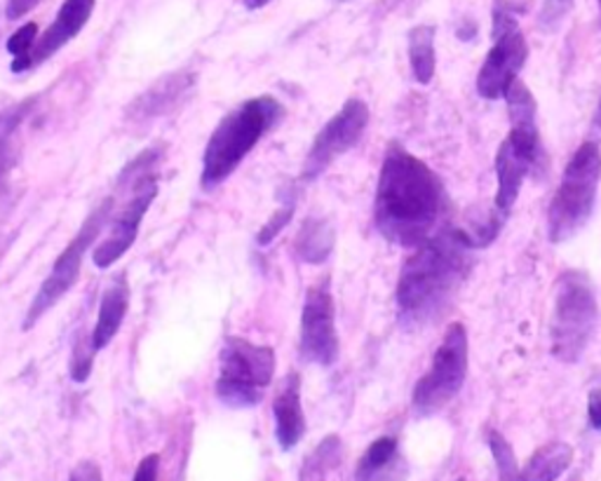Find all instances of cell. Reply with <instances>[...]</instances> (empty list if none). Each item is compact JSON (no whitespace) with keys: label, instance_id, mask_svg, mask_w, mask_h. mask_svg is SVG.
Listing matches in <instances>:
<instances>
[{"label":"cell","instance_id":"10","mask_svg":"<svg viewBox=\"0 0 601 481\" xmlns=\"http://www.w3.org/2000/svg\"><path fill=\"white\" fill-rule=\"evenodd\" d=\"M369 125V107L363 99H348L341 107V111L329 120V123L318 132L315 137L308 158L304 164V178L312 182L318 178L327 168L353 150Z\"/></svg>","mask_w":601,"mask_h":481},{"label":"cell","instance_id":"16","mask_svg":"<svg viewBox=\"0 0 601 481\" xmlns=\"http://www.w3.org/2000/svg\"><path fill=\"white\" fill-rule=\"evenodd\" d=\"M130 310V284L125 275H118L107 292L101 294L97 324L93 329V343L97 350H103L118 336Z\"/></svg>","mask_w":601,"mask_h":481},{"label":"cell","instance_id":"26","mask_svg":"<svg viewBox=\"0 0 601 481\" xmlns=\"http://www.w3.org/2000/svg\"><path fill=\"white\" fill-rule=\"evenodd\" d=\"M341 456V442L339 437H327L318 451H315L312 458L306 462V470H304V479L310 477L312 479H318L320 474H324L329 468H332V465L339 460Z\"/></svg>","mask_w":601,"mask_h":481},{"label":"cell","instance_id":"3","mask_svg":"<svg viewBox=\"0 0 601 481\" xmlns=\"http://www.w3.org/2000/svg\"><path fill=\"white\" fill-rule=\"evenodd\" d=\"M284 107L275 97H254L225 115L209 137L203 156L200 184L205 190L221 186L270 130L280 125Z\"/></svg>","mask_w":601,"mask_h":481},{"label":"cell","instance_id":"13","mask_svg":"<svg viewBox=\"0 0 601 481\" xmlns=\"http://www.w3.org/2000/svg\"><path fill=\"white\" fill-rule=\"evenodd\" d=\"M540 158H543V146L507 134V139L501 144L499 153H495V178H499V188H495L493 205L501 214L507 217L513 212L526 176H529V172L536 168Z\"/></svg>","mask_w":601,"mask_h":481},{"label":"cell","instance_id":"4","mask_svg":"<svg viewBox=\"0 0 601 481\" xmlns=\"http://www.w3.org/2000/svg\"><path fill=\"white\" fill-rule=\"evenodd\" d=\"M601 182V150L594 141L578 146L568 160L557 193L548 209V237L550 243L562 245L578 235L588 225Z\"/></svg>","mask_w":601,"mask_h":481},{"label":"cell","instance_id":"5","mask_svg":"<svg viewBox=\"0 0 601 481\" xmlns=\"http://www.w3.org/2000/svg\"><path fill=\"white\" fill-rule=\"evenodd\" d=\"M599 324V304L592 282L580 270H566L557 282L550 322L552 355L564 365H576L588 350Z\"/></svg>","mask_w":601,"mask_h":481},{"label":"cell","instance_id":"11","mask_svg":"<svg viewBox=\"0 0 601 481\" xmlns=\"http://www.w3.org/2000/svg\"><path fill=\"white\" fill-rule=\"evenodd\" d=\"M300 357L318 367H332L339 359L336 306L327 280L306 292L300 312Z\"/></svg>","mask_w":601,"mask_h":481},{"label":"cell","instance_id":"30","mask_svg":"<svg viewBox=\"0 0 601 481\" xmlns=\"http://www.w3.org/2000/svg\"><path fill=\"white\" fill-rule=\"evenodd\" d=\"M66 481H103V474H101L99 465L95 460H81L71 470Z\"/></svg>","mask_w":601,"mask_h":481},{"label":"cell","instance_id":"22","mask_svg":"<svg viewBox=\"0 0 601 481\" xmlns=\"http://www.w3.org/2000/svg\"><path fill=\"white\" fill-rule=\"evenodd\" d=\"M397 440L395 437H379L371 442V446L365 451V456L359 458L355 481H369L376 472H381L385 465L397 458Z\"/></svg>","mask_w":601,"mask_h":481},{"label":"cell","instance_id":"8","mask_svg":"<svg viewBox=\"0 0 601 481\" xmlns=\"http://www.w3.org/2000/svg\"><path fill=\"white\" fill-rule=\"evenodd\" d=\"M111 214H113V198H107L95 209L93 214L85 219L83 229L71 239V245L62 254H59V259L54 261L50 275L45 278L38 294L32 300V306H28V312L24 318L26 332L28 329H34L42 314L50 312L59 304V300H62L73 289V284L81 278L83 254L95 245L99 231L103 229V223L111 219Z\"/></svg>","mask_w":601,"mask_h":481},{"label":"cell","instance_id":"14","mask_svg":"<svg viewBox=\"0 0 601 481\" xmlns=\"http://www.w3.org/2000/svg\"><path fill=\"white\" fill-rule=\"evenodd\" d=\"M95 5L97 0H64V5L59 8L57 17L50 24L48 32L36 40L32 54L26 59V71L48 62L50 57L66 48V45L83 32L89 17H93Z\"/></svg>","mask_w":601,"mask_h":481},{"label":"cell","instance_id":"29","mask_svg":"<svg viewBox=\"0 0 601 481\" xmlns=\"http://www.w3.org/2000/svg\"><path fill=\"white\" fill-rule=\"evenodd\" d=\"M160 477V456L158 454H148L134 470L132 481H158Z\"/></svg>","mask_w":601,"mask_h":481},{"label":"cell","instance_id":"31","mask_svg":"<svg viewBox=\"0 0 601 481\" xmlns=\"http://www.w3.org/2000/svg\"><path fill=\"white\" fill-rule=\"evenodd\" d=\"M38 5H40V0H8L5 14H8V20L14 22V20H22L24 14H28Z\"/></svg>","mask_w":601,"mask_h":481},{"label":"cell","instance_id":"28","mask_svg":"<svg viewBox=\"0 0 601 481\" xmlns=\"http://www.w3.org/2000/svg\"><path fill=\"white\" fill-rule=\"evenodd\" d=\"M407 477H409L407 462H404L402 456H397L393 462L385 465L381 472H376L369 481H407Z\"/></svg>","mask_w":601,"mask_h":481},{"label":"cell","instance_id":"25","mask_svg":"<svg viewBox=\"0 0 601 481\" xmlns=\"http://www.w3.org/2000/svg\"><path fill=\"white\" fill-rule=\"evenodd\" d=\"M99 350L95 348L93 336L85 338L83 334L75 338L73 343V353H71V365H69V373L75 383H85L89 379V373H93V362L95 355Z\"/></svg>","mask_w":601,"mask_h":481},{"label":"cell","instance_id":"15","mask_svg":"<svg viewBox=\"0 0 601 481\" xmlns=\"http://www.w3.org/2000/svg\"><path fill=\"white\" fill-rule=\"evenodd\" d=\"M273 418H275V440L282 451H292L298 446L306 434V416L304 404H300V375L290 373L280 385L273 399Z\"/></svg>","mask_w":601,"mask_h":481},{"label":"cell","instance_id":"17","mask_svg":"<svg viewBox=\"0 0 601 481\" xmlns=\"http://www.w3.org/2000/svg\"><path fill=\"white\" fill-rule=\"evenodd\" d=\"M574 462V446L548 442L538 446L522 468V481H557Z\"/></svg>","mask_w":601,"mask_h":481},{"label":"cell","instance_id":"20","mask_svg":"<svg viewBox=\"0 0 601 481\" xmlns=\"http://www.w3.org/2000/svg\"><path fill=\"white\" fill-rule=\"evenodd\" d=\"M434 26L420 24L409 32V64L414 81L428 85L434 78V66H438V54H434Z\"/></svg>","mask_w":601,"mask_h":481},{"label":"cell","instance_id":"2","mask_svg":"<svg viewBox=\"0 0 601 481\" xmlns=\"http://www.w3.org/2000/svg\"><path fill=\"white\" fill-rule=\"evenodd\" d=\"M470 237L461 229H444L418 245L404 263L397 282V318L420 329L438 322L449 310L470 270Z\"/></svg>","mask_w":601,"mask_h":481},{"label":"cell","instance_id":"1","mask_svg":"<svg viewBox=\"0 0 601 481\" xmlns=\"http://www.w3.org/2000/svg\"><path fill=\"white\" fill-rule=\"evenodd\" d=\"M444 205L440 176L404 146L390 144L376 186V231L388 243L416 249L434 235Z\"/></svg>","mask_w":601,"mask_h":481},{"label":"cell","instance_id":"12","mask_svg":"<svg viewBox=\"0 0 601 481\" xmlns=\"http://www.w3.org/2000/svg\"><path fill=\"white\" fill-rule=\"evenodd\" d=\"M156 195L158 182L154 174H148L137 184V188H134L127 205L123 209H118V214H111L109 235L93 247V261L97 268H111L118 259L125 257L139 235V225L148 212V207L154 205Z\"/></svg>","mask_w":601,"mask_h":481},{"label":"cell","instance_id":"27","mask_svg":"<svg viewBox=\"0 0 601 481\" xmlns=\"http://www.w3.org/2000/svg\"><path fill=\"white\" fill-rule=\"evenodd\" d=\"M292 214H294V202H287V205H284V207L280 209V212H275L273 219H270V221L263 225L261 233H259V245L273 243V239L280 235V231L284 229V225L290 223Z\"/></svg>","mask_w":601,"mask_h":481},{"label":"cell","instance_id":"32","mask_svg":"<svg viewBox=\"0 0 601 481\" xmlns=\"http://www.w3.org/2000/svg\"><path fill=\"white\" fill-rule=\"evenodd\" d=\"M588 418L594 430H601V387H594L588 395Z\"/></svg>","mask_w":601,"mask_h":481},{"label":"cell","instance_id":"7","mask_svg":"<svg viewBox=\"0 0 601 481\" xmlns=\"http://www.w3.org/2000/svg\"><path fill=\"white\" fill-rule=\"evenodd\" d=\"M468 332L461 322H454L446 329L430 369L414 387L412 407L418 416L440 414L446 404L456 399L468 375Z\"/></svg>","mask_w":601,"mask_h":481},{"label":"cell","instance_id":"33","mask_svg":"<svg viewBox=\"0 0 601 481\" xmlns=\"http://www.w3.org/2000/svg\"><path fill=\"white\" fill-rule=\"evenodd\" d=\"M10 170V150H8V132L0 137V188H3L5 174Z\"/></svg>","mask_w":601,"mask_h":481},{"label":"cell","instance_id":"37","mask_svg":"<svg viewBox=\"0 0 601 481\" xmlns=\"http://www.w3.org/2000/svg\"><path fill=\"white\" fill-rule=\"evenodd\" d=\"M339 3H348V0H339Z\"/></svg>","mask_w":601,"mask_h":481},{"label":"cell","instance_id":"21","mask_svg":"<svg viewBox=\"0 0 601 481\" xmlns=\"http://www.w3.org/2000/svg\"><path fill=\"white\" fill-rule=\"evenodd\" d=\"M191 85V78H186L184 73H176L172 78H162L150 92H146L139 99V118H156L162 115L164 111H170L176 99L186 92V87Z\"/></svg>","mask_w":601,"mask_h":481},{"label":"cell","instance_id":"34","mask_svg":"<svg viewBox=\"0 0 601 481\" xmlns=\"http://www.w3.org/2000/svg\"><path fill=\"white\" fill-rule=\"evenodd\" d=\"M268 3H270V0H245L247 10H261V8H266Z\"/></svg>","mask_w":601,"mask_h":481},{"label":"cell","instance_id":"38","mask_svg":"<svg viewBox=\"0 0 601 481\" xmlns=\"http://www.w3.org/2000/svg\"><path fill=\"white\" fill-rule=\"evenodd\" d=\"M599 8H601V0H599Z\"/></svg>","mask_w":601,"mask_h":481},{"label":"cell","instance_id":"23","mask_svg":"<svg viewBox=\"0 0 601 481\" xmlns=\"http://www.w3.org/2000/svg\"><path fill=\"white\" fill-rule=\"evenodd\" d=\"M487 444L493 456L495 468H499V481H522V470L515 458V451L499 430H487Z\"/></svg>","mask_w":601,"mask_h":481},{"label":"cell","instance_id":"24","mask_svg":"<svg viewBox=\"0 0 601 481\" xmlns=\"http://www.w3.org/2000/svg\"><path fill=\"white\" fill-rule=\"evenodd\" d=\"M36 40H38V26L34 22L24 24L8 38V52L14 57V62H12L14 73L26 71V59H28V54H32Z\"/></svg>","mask_w":601,"mask_h":481},{"label":"cell","instance_id":"18","mask_svg":"<svg viewBox=\"0 0 601 481\" xmlns=\"http://www.w3.org/2000/svg\"><path fill=\"white\" fill-rule=\"evenodd\" d=\"M505 101H507V115H510V134H515V137H522V139L540 141V130L536 120L538 107L531 89L517 78L507 87Z\"/></svg>","mask_w":601,"mask_h":481},{"label":"cell","instance_id":"35","mask_svg":"<svg viewBox=\"0 0 601 481\" xmlns=\"http://www.w3.org/2000/svg\"><path fill=\"white\" fill-rule=\"evenodd\" d=\"M568 5H571V0H550L548 3V8H557L560 12H564Z\"/></svg>","mask_w":601,"mask_h":481},{"label":"cell","instance_id":"9","mask_svg":"<svg viewBox=\"0 0 601 481\" xmlns=\"http://www.w3.org/2000/svg\"><path fill=\"white\" fill-rule=\"evenodd\" d=\"M529 57V45L515 17L505 10L493 14V48L489 50L482 69L477 75V92L482 99H501L507 87L519 78V71Z\"/></svg>","mask_w":601,"mask_h":481},{"label":"cell","instance_id":"6","mask_svg":"<svg viewBox=\"0 0 601 481\" xmlns=\"http://www.w3.org/2000/svg\"><path fill=\"white\" fill-rule=\"evenodd\" d=\"M275 375V350L247 338H225L217 375V397L231 409H249L266 397Z\"/></svg>","mask_w":601,"mask_h":481},{"label":"cell","instance_id":"19","mask_svg":"<svg viewBox=\"0 0 601 481\" xmlns=\"http://www.w3.org/2000/svg\"><path fill=\"white\" fill-rule=\"evenodd\" d=\"M334 249V229L324 219H306L296 235V254L306 263H324Z\"/></svg>","mask_w":601,"mask_h":481},{"label":"cell","instance_id":"36","mask_svg":"<svg viewBox=\"0 0 601 481\" xmlns=\"http://www.w3.org/2000/svg\"><path fill=\"white\" fill-rule=\"evenodd\" d=\"M594 127H597V130H601V97H599L597 111H594Z\"/></svg>","mask_w":601,"mask_h":481}]
</instances>
